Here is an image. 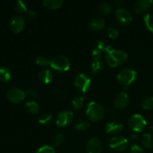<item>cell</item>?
Returning <instances> with one entry per match:
<instances>
[{"instance_id":"cell-7","label":"cell","mask_w":153,"mask_h":153,"mask_svg":"<svg viewBox=\"0 0 153 153\" xmlns=\"http://www.w3.org/2000/svg\"><path fill=\"white\" fill-rule=\"evenodd\" d=\"M109 146L117 152H123L128 147V141L123 137H115L110 140Z\"/></svg>"},{"instance_id":"cell-1","label":"cell","mask_w":153,"mask_h":153,"mask_svg":"<svg viewBox=\"0 0 153 153\" xmlns=\"http://www.w3.org/2000/svg\"><path fill=\"white\" fill-rule=\"evenodd\" d=\"M127 54L124 51L117 49H109L106 52V60L110 67H117L120 64H122L127 59Z\"/></svg>"},{"instance_id":"cell-22","label":"cell","mask_w":153,"mask_h":153,"mask_svg":"<svg viewBox=\"0 0 153 153\" xmlns=\"http://www.w3.org/2000/svg\"><path fill=\"white\" fill-rule=\"evenodd\" d=\"M99 10L104 14H108L112 11V6L111 4H109L108 2H104L101 3L99 6Z\"/></svg>"},{"instance_id":"cell-30","label":"cell","mask_w":153,"mask_h":153,"mask_svg":"<svg viewBox=\"0 0 153 153\" xmlns=\"http://www.w3.org/2000/svg\"><path fill=\"white\" fill-rule=\"evenodd\" d=\"M53 144L55 146H59L60 145H61L63 143V142L64 141V136L62 134H58L53 137Z\"/></svg>"},{"instance_id":"cell-37","label":"cell","mask_w":153,"mask_h":153,"mask_svg":"<svg viewBox=\"0 0 153 153\" xmlns=\"http://www.w3.org/2000/svg\"><path fill=\"white\" fill-rule=\"evenodd\" d=\"M115 2H116L117 4H119L120 6L122 4H124V1H115Z\"/></svg>"},{"instance_id":"cell-10","label":"cell","mask_w":153,"mask_h":153,"mask_svg":"<svg viewBox=\"0 0 153 153\" xmlns=\"http://www.w3.org/2000/svg\"><path fill=\"white\" fill-rule=\"evenodd\" d=\"M117 20L122 25H128L132 21V17L129 12L123 8H119L116 11Z\"/></svg>"},{"instance_id":"cell-19","label":"cell","mask_w":153,"mask_h":153,"mask_svg":"<svg viewBox=\"0 0 153 153\" xmlns=\"http://www.w3.org/2000/svg\"><path fill=\"white\" fill-rule=\"evenodd\" d=\"M62 0H44L43 4L44 7L50 9H58L62 5Z\"/></svg>"},{"instance_id":"cell-35","label":"cell","mask_w":153,"mask_h":153,"mask_svg":"<svg viewBox=\"0 0 153 153\" xmlns=\"http://www.w3.org/2000/svg\"><path fill=\"white\" fill-rule=\"evenodd\" d=\"M26 94L28 96H30L31 97H33V98H35L37 96V92L36 90L34 89H28L26 91Z\"/></svg>"},{"instance_id":"cell-9","label":"cell","mask_w":153,"mask_h":153,"mask_svg":"<svg viewBox=\"0 0 153 153\" xmlns=\"http://www.w3.org/2000/svg\"><path fill=\"white\" fill-rule=\"evenodd\" d=\"M25 93L22 90L16 88H13L7 92V97L11 102L19 103L25 99Z\"/></svg>"},{"instance_id":"cell-18","label":"cell","mask_w":153,"mask_h":153,"mask_svg":"<svg viewBox=\"0 0 153 153\" xmlns=\"http://www.w3.org/2000/svg\"><path fill=\"white\" fill-rule=\"evenodd\" d=\"M103 67H104V63L102 60V58H94L92 64V72L94 74L100 73L103 69Z\"/></svg>"},{"instance_id":"cell-28","label":"cell","mask_w":153,"mask_h":153,"mask_svg":"<svg viewBox=\"0 0 153 153\" xmlns=\"http://www.w3.org/2000/svg\"><path fill=\"white\" fill-rule=\"evenodd\" d=\"M90 127V123L85 120H80L76 124V128L79 131H85Z\"/></svg>"},{"instance_id":"cell-34","label":"cell","mask_w":153,"mask_h":153,"mask_svg":"<svg viewBox=\"0 0 153 153\" xmlns=\"http://www.w3.org/2000/svg\"><path fill=\"white\" fill-rule=\"evenodd\" d=\"M131 153H144V151L138 145L133 144L131 147Z\"/></svg>"},{"instance_id":"cell-27","label":"cell","mask_w":153,"mask_h":153,"mask_svg":"<svg viewBox=\"0 0 153 153\" xmlns=\"http://www.w3.org/2000/svg\"><path fill=\"white\" fill-rule=\"evenodd\" d=\"M36 64L39 66L46 67V66H50L51 61L46 57L40 56L36 59Z\"/></svg>"},{"instance_id":"cell-3","label":"cell","mask_w":153,"mask_h":153,"mask_svg":"<svg viewBox=\"0 0 153 153\" xmlns=\"http://www.w3.org/2000/svg\"><path fill=\"white\" fill-rule=\"evenodd\" d=\"M137 72L131 69H125L120 72L117 76V79L121 85L125 88L132 84L137 79Z\"/></svg>"},{"instance_id":"cell-16","label":"cell","mask_w":153,"mask_h":153,"mask_svg":"<svg viewBox=\"0 0 153 153\" xmlns=\"http://www.w3.org/2000/svg\"><path fill=\"white\" fill-rule=\"evenodd\" d=\"M105 22L103 19L101 18H94L89 22V28L93 31H101L105 28Z\"/></svg>"},{"instance_id":"cell-31","label":"cell","mask_w":153,"mask_h":153,"mask_svg":"<svg viewBox=\"0 0 153 153\" xmlns=\"http://www.w3.org/2000/svg\"><path fill=\"white\" fill-rule=\"evenodd\" d=\"M52 117V116L51 114H49V113L43 114H42L41 116H40V119H39V123L44 125V124L48 123L51 120Z\"/></svg>"},{"instance_id":"cell-11","label":"cell","mask_w":153,"mask_h":153,"mask_svg":"<svg viewBox=\"0 0 153 153\" xmlns=\"http://www.w3.org/2000/svg\"><path fill=\"white\" fill-rule=\"evenodd\" d=\"M87 151L88 153H100L102 151V143L97 137H92L87 143Z\"/></svg>"},{"instance_id":"cell-25","label":"cell","mask_w":153,"mask_h":153,"mask_svg":"<svg viewBox=\"0 0 153 153\" xmlns=\"http://www.w3.org/2000/svg\"><path fill=\"white\" fill-rule=\"evenodd\" d=\"M85 100L82 97H76L73 100V106L75 110H79L84 105Z\"/></svg>"},{"instance_id":"cell-4","label":"cell","mask_w":153,"mask_h":153,"mask_svg":"<svg viewBox=\"0 0 153 153\" xmlns=\"http://www.w3.org/2000/svg\"><path fill=\"white\" fill-rule=\"evenodd\" d=\"M128 126L133 131L140 132L145 129L146 126V121L143 116L140 114H133L128 119Z\"/></svg>"},{"instance_id":"cell-32","label":"cell","mask_w":153,"mask_h":153,"mask_svg":"<svg viewBox=\"0 0 153 153\" xmlns=\"http://www.w3.org/2000/svg\"><path fill=\"white\" fill-rule=\"evenodd\" d=\"M36 153H55V149L50 146L48 145H45V146L40 147L38 150L37 151Z\"/></svg>"},{"instance_id":"cell-20","label":"cell","mask_w":153,"mask_h":153,"mask_svg":"<svg viewBox=\"0 0 153 153\" xmlns=\"http://www.w3.org/2000/svg\"><path fill=\"white\" fill-rule=\"evenodd\" d=\"M11 78V73L10 70L6 67H0V80L1 82H7L10 81Z\"/></svg>"},{"instance_id":"cell-6","label":"cell","mask_w":153,"mask_h":153,"mask_svg":"<svg viewBox=\"0 0 153 153\" xmlns=\"http://www.w3.org/2000/svg\"><path fill=\"white\" fill-rule=\"evenodd\" d=\"M91 81L88 76L84 73H80L75 79V86L82 93H86L91 86Z\"/></svg>"},{"instance_id":"cell-2","label":"cell","mask_w":153,"mask_h":153,"mask_svg":"<svg viewBox=\"0 0 153 153\" xmlns=\"http://www.w3.org/2000/svg\"><path fill=\"white\" fill-rule=\"evenodd\" d=\"M86 114L91 120L94 122H97L102 119V117H104L105 111L101 105L92 101L88 104Z\"/></svg>"},{"instance_id":"cell-29","label":"cell","mask_w":153,"mask_h":153,"mask_svg":"<svg viewBox=\"0 0 153 153\" xmlns=\"http://www.w3.org/2000/svg\"><path fill=\"white\" fill-rule=\"evenodd\" d=\"M142 107L146 110H150L153 108V97H149L146 98V100L143 101V104H142Z\"/></svg>"},{"instance_id":"cell-14","label":"cell","mask_w":153,"mask_h":153,"mask_svg":"<svg viewBox=\"0 0 153 153\" xmlns=\"http://www.w3.org/2000/svg\"><path fill=\"white\" fill-rule=\"evenodd\" d=\"M152 4V1L151 0H137L134 3V9L137 13H143L150 8Z\"/></svg>"},{"instance_id":"cell-21","label":"cell","mask_w":153,"mask_h":153,"mask_svg":"<svg viewBox=\"0 0 153 153\" xmlns=\"http://www.w3.org/2000/svg\"><path fill=\"white\" fill-rule=\"evenodd\" d=\"M25 108L28 112L31 114H37L40 110L39 105L37 103L34 101H28L25 103Z\"/></svg>"},{"instance_id":"cell-24","label":"cell","mask_w":153,"mask_h":153,"mask_svg":"<svg viewBox=\"0 0 153 153\" xmlns=\"http://www.w3.org/2000/svg\"><path fill=\"white\" fill-rule=\"evenodd\" d=\"M143 19H144L145 24L147 28L153 34V15L149 14V13L146 14Z\"/></svg>"},{"instance_id":"cell-15","label":"cell","mask_w":153,"mask_h":153,"mask_svg":"<svg viewBox=\"0 0 153 153\" xmlns=\"http://www.w3.org/2000/svg\"><path fill=\"white\" fill-rule=\"evenodd\" d=\"M123 129V126L119 123L111 122L108 123L106 125V132L110 134H118V133L121 132Z\"/></svg>"},{"instance_id":"cell-23","label":"cell","mask_w":153,"mask_h":153,"mask_svg":"<svg viewBox=\"0 0 153 153\" xmlns=\"http://www.w3.org/2000/svg\"><path fill=\"white\" fill-rule=\"evenodd\" d=\"M142 142H143V146L146 148H152L153 146L152 137H151V134H149V133L143 134Z\"/></svg>"},{"instance_id":"cell-13","label":"cell","mask_w":153,"mask_h":153,"mask_svg":"<svg viewBox=\"0 0 153 153\" xmlns=\"http://www.w3.org/2000/svg\"><path fill=\"white\" fill-rule=\"evenodd\" d=\"M25 26V19L22 16H16L13 18L10 22V28L14 33H19Z\"/></svg>"},{"instance_id":"cell-8","label":"cell","mask_w":153,"mask_h":153,"mask_svg":"<svg viewBox=\"0 0 153 153\" xmlns=\"http://www.w3.org/2000/svg\"><path fill=\"white\" fill-rule=\"evenodd\" d=\"M74 119V115L71 111H65L58 114L56 118V124L60 127H65L70 125Z\"/></svg>"},{"instance_id":"cell-36","label":"cell","mask_w":153,"mask_h":153,"mask_svg":"<svg viewBox=\"0 0 153 153\" xmlns=\"http://www.w3.org/2000/svg\"><path fill=\"white\" fill-rule=\"evenodd\" d=\"M36 16H37V13H36L34 10H29V11H28L26 15L27 18H28V19H34V18L36 17Z\"/></svg>"},{"instance_id":"cell-26","label":"cell","mask_w":153,"mask_h":153,"mask_svg":"<svg viewBox=\"0 0 153 153\" xmlns=\"http://www.w3.org/2000/svg\"><path fill=\"white\" fill-rule=\"evenodd\" d=\"M14 8L16 11L19 13H23V12L27 11V6L25 1H16L14 4Z\"/></svg>"},{"instance_id":"cell-5","label":"cell","mask_w":153,"mask_h":153,"mask_svg":"<svg viewBox=\"0 0 153 153\" xmlns=\"http://www.w3.org/2000/svg\"><path fill=\"white\" fill-rule=\"evenodd\" d=\"M50 66L54 70L60 72H64L70 69V63L67 57L58 55L51 61Z\"/></svg>"},{"instance_id":"cell-17","label":"cell","mask_w":153,"mask_h":153,"mask_svg":"<svg viewBox=\"0 0 153 153\" xmlns=\"http://www.w3.org/2000/svg\"><path fill=\"white\" fill-rule=\"evenodd\" d=\"M40 81L43 84H49L53 79V73L49 69L43 70L40 73Z\"/></svg>"},{"instance_id":"cell-12","label":"cell","mask_w":153,"mask_h":153,"mask_svg":"<svg viewBox=\"0 0 153 153\" xmlns=\"http://www.w3.org/2000/svg\"><path fill=\"white\" fill-rule=\"evenodd\" d=\"M129 102L128 95L126 92L120 93L116 97L114 101V106L115 108L119 109H123L126 107Z\"/></svg>"},{"instance_id":"cell-33","label":"cell","mask_w":153,"mask_h":153,"mask_svg":"<svg viewBox=\"0 0 153 153\" xmlns=\"http://www.w3.org/2000/svg\"><path fill=\"white\" fill-rule=\"evenodd\" d=\"M108 34L110 38L114 39L117 37L119 32H118V30L116 28H114V27H109L108 28Z\"/></svg>"}]
</instances>
